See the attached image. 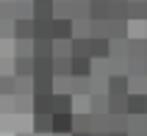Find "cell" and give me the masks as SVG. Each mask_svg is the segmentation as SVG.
<instances>
[{
    "label": "cell",
    "instance_id": "5b68a950",
    "mask_svg": "<svg viewBox=\"0 0 147 136\" xmlns=\"http://www.w3.org/2000/svg\"><path fill=\"white\" fill-rule=\"evenodd\" d=\"M14 39H33V17L14 20Z\"/></svg>",
    "mask_w": 147,
    "mask_h": 136
},
{
    "label": "cell",
    "instance_id": "7a4b0ae2",
    "mask_svg": "<svg viewBox=\"0 0 147 136\" xmlns=\"http://www.w3.org/2000/svg\"><path fill=\"white\" fill-rule=\"evenodd\" d=\"M89 56L92 58H108L111 56V39H106V36H89Z\"/></svg>",
    "mask_w": 147,
    "mask_h": 136
},
{
    "label": "cell",
    "instance_id": "9a60e30c",
    "mask_svg": "<svg viewBox=\"0 0 147 136\" xmlns=\"http://www.w3.org/2000/svg\"><path fill=\"white\" fill-rule=\"evenodd\" d=\"M111 20H128V0H111Z\"/></svg>",
    "mask_w": 147,
    "mask_h": 136
},
{
    "label": "cell",
    "instance_id": "5bb4252c",
    "mask_svg": "<svg viewBox=\"0 0 147 136\" xmlns=\"http://www.w3.org/2000/svg\"><path fill=\"white\" fill-rule=\"evenodd\" d=\"M0 95H8V97H14L17 95V75L11 72V75H0Z\"/></svg>",
    "mask_w": 147,
    "mask_h": 136
},
{
    "label": "cell",
    "instance_id": "2e32d148",
    "mask_svg": "<svg viewBox=\"0 0 147 136\" xmlns=\"http://www.w3.org/2000/svg\"><path fill=\"white\" fill-rule=\"evenodd\" d=\"M108 136H128V131H108Z\"/></svg>",
    "mask_w": 147,
    "mask_h": 136
},
{
    "label": "cell",
    "instance_id": "52a82bcc",
    "mask_svg": "<svg viewBox=\"0 0 147 136\" xmlns=\"http://www.w3.org/2000/svg\"><path fill=\"white\" fill-rule=\"evenodd\" d=\"M89 111L92 114H108V92H92L89 95Z\"/></svg>",
    "mask_w": 147,
    "mask_h": 136
},
{
    "label": "cell",
    "instance_id": "6da1fadb",
    "mask_svg": "<svg viewBox=\"0 0 147 136\" xmlns=\"http://www.w3.org/2000/svg\"><path fill=\"white\" fill-rule=\"evenodd\" d=\"M69 75L72 78H89L92 75V56H69Z\"/></svg>",
    "mask_w": 147,
    "mask_h": 136
},
{
    "label": "cell",
    "instance_id": "e0dca14e",
    "mask_svg": "<svg viewBox=\"0 0 147 136\" xmlns=\"http://www.w3.org/2000/svg\"><path fill=\"white\" fill-rule=\"evenodd\" d=\"M20 136H33V133H20Z\"/></svg>",
    "mask_w": 147,
    "mask_h": 136
},
{
    "label": "cell",
    "instance_id": "ba28073f",
    "mask_svg": "<svg viewBox=\"0 0 147 136\" xmlns=\"http://www.w3.org/2000/svg\"><path fill=\"white\" fill-rule=\"evenodd\" d=\"M14 75H33V56H14Z\"/></svg>",
    "mask_w": 147,
    "mask_h": 136
},
{
    "label": "cell",
    "instance_id": "277c9868",
    "mask_svg": "<svg viewBox=\"0 0 147 136\" xmlns=\"http://www.w3.org/2000/svg\"><path fill=\"white\" fill-rule=\"evenodd\" d=\"M128 114H147V92H128Z\"/></svg>",
    "mask_w": 147,
    "mask_h": 136
},
{
    "label": "cell",
    "instance_id": "7c38bea8",
    "mask_svg": "<svg viewBox=\"0 0 147 136\" xmlns=\"http://www.w3.org/2000/svg\"><path fill=\"white\" fill-rule=\"evenodd\" d=\"M50 117L53 114H33V133H53Z\"/></svg>",
    "mask_w": 147,
    "mask_h": 136
},
{
    "label": "cell",
    "instance_id": "9c48e42d",
    "mask_svg": "<svg viewBox=\"0 0 147 136\" xmlns=\"http://www.w3.org/2000/svg\"><path fill=\"white\" fill-rule=\"evenodd\" d=\"M89 95H92V75L89 78H72V97H89Z\"/></svg>",
    "mask_w": 147,
    "mask_h": 136
},
{
    "label": "cell",
    "instance_id": "8992f818",
    "mask_svg": "<svg viewBox=\"0 0 147 136\" xmlns=\"http://www.w3.org/2000/svg\"><path fill=\"white\" fill-rule=\"evenodd\" d=\"M131 78H128V75H108V95H128V92H131Z\"/></svg>",
    "mask_w": 147,
    "mask_h": 136
},
{
    "label": "cell",
    "instance_id": "3957f363",
    "mask_svg": "<svg viewBox=\"0 0 147 136\" xmlns=\"http://www.w3.org/2000/svg\"><path fill=\"white\" fill-rule=\"evenodd\" d=\"M53 133H72V111H56L50 117Z\"/></svg>",
    "mask_w": 147,
    "mask_h": 136
},
{
    "label": "cell",
    "instance_id": "4fadbf2b",
    "mask_svg": "<svg viewBox=\"0 0 147 136\" xmlns=\"http://www.w3.org/2000/svg\"><path fill=\"white\" fill-rule=\"evenodd\" d=\"M50 22L53 20H33V39H53L50 36Z\"/></svg>",
    "mask_w": 147,
    "mask_h": 136
},
{
    "label": "cell",
    "instance_id": "8fae6325",
    "mask_svg": "<svg viewBox=\"0 0 147 136\" xmlns=\"http://www.w3.org/2000/svg\"><path fill=\"white\" fill-rule=\"evenodd\" d=\"M50 97H53V95L33 92V114H53V108H50Z\"/></svg>",
    "mask_w": 147,
    "mask_h": 136
},
{
    "label": "cell",
    "instance_id": "30bf717a",
    "mask_svg": "<svg viewBox=\"0 0 147 136\" xmlns=\"http://www.w3.org/2000/svg\"><path fill=\"white\" fill-rule=\"evenodd\" d=\"M33 58H53V39H33Z\"/></svg>",
    "mask_w": 147,
    "mask_h": 136
}]
</instances>
